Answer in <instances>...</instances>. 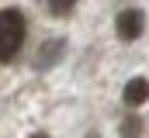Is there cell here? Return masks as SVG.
Wrapping results in <instances>:
<instances>
[{
	"instance_id": "6da1fadb",
	"label": "cell",
	"mask_w": 149,
	"mask_h": 138,
	"mask_svg": "<svg viewBox=\"0 0 149 138\" xmlns=\"http://www.w3.org/2000/svg\"><path fill=\"white\" fill-rule=\"evenodd\" d=\"M24 34H28V21L21 10H14V7L0 10V62H10L21 52Z\"/></svg>"
},
{
	"instance_id": "7a4b0ae2",
	"label": "cell",
	"mask_w": 149,
	"mask_h": 138,
	"mask_svg": "<svg viewBox=\"0 0 149 138\" xmlns=\"http://www.w3.org/2000/svg\"><path fill=\"white\" fill-rule=\"evenodd\" d=\"M146 28V14L139 10V7H125V10H118V17H114V31L121 41H135L139 34Z\"/></svg>"
},
{
	"instance_id": "3957f363",
	"label": "cell",
	"mask_w": 149,
	"mask_h": 138,
	"mask_svg": "<svg viewBox=\"0 0 149 138\" xmlns=\"http://www.w3.org/2000/svg\"><path fill=\"white\" fill-rule=\"evenodd\" d=\"M121 100H125V107H142V104L149 100V79L146 76H132L128 83H125V90H121Z\"/></svg>"
},
{
	"instance_id": "277c9868",
	"label": "cell",
	"mask_w": 149,
	"mask_h": 138,
	"mask_svg": "<svg viewBox=\"0 0 149 138\" xmlns=\"http://www.w3.org/2000/svg\"><path fill=\"white\" fill-rule=\"evenodd\" d=\"M63 52H66V41H63V38H59V41H56V38H52V41H45V45L38 48V59H35V66H38V69H49V66H56V62L63 59Z\"/></svg>"
},
{
	"instance_id": "5b68a950",
	"label": "cell",
	"mask_w": 149,
	"mask_h": 138,
	"mask_svg": "<svg viewBox=\"0 0 149 138\" xmlns=\"http://www.w3.org/2000/svg\"><path fill=\"white\" fill-rule=\"evenodd\" d=\"M121 138H139L142 135V117L139 114H128V117H121Z\"/></svg>"
},
{
	"instance_id": "8992f818",
	"label": "cell",
	"mask_w": 149,
	"mask_h": 138,
	"mask_svg": "<svg viewBox=\"0 0 149 138\" xmlns=\"http://www.w3.org/2000/svg\"><path fill=\"white\" fill-rule=\"evenodd\" d=\"M73 0H52V3H49V14H52V17H70V14H73Z\"/></svg>"
},
{
	"instance_id": "52a82bcc",
	"label": "cell",
	"mask_w": 149,
	"mask_h": 138,
	"mask_svg": "<svg viewBox=\"0 0 149 138\" xmlns=\"http://www.w3.org/2000/svg\"><path fill=\"white\" fill-rule=\"evenodd\" d=\"M31 138H49V135H42V131H38V135H31Z\"/></svg>"
}]
</instances>
